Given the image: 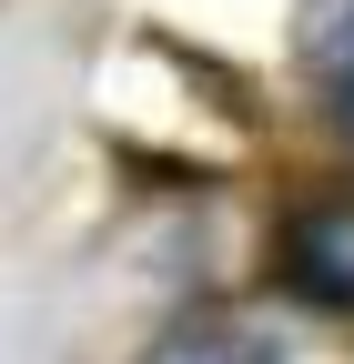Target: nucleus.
Returning a JSON list of instances; mask_svg holds the SVG:
<instances>
[{
    "mask_svg": "<svg viewBox=\"0 0 354 364\" xmlns=\"http://www.w3.org/2000/svg\"><path fill=\"white\" fill-rule=\"evenodd\" d=\"M142 364H274V344L253 324H233V314H193V324H172Z\"/></svg>",
    "mask_w": 354,
    "mask_h": 364,
    "instance_id": "obj_2",
    "label": "nucleus"
},
{
    "mask_svg": "<svg viewBox=\"0 0 354 364\" xmlns=\"http://www.w3.org/2000/svg\"><path fill=\"white\" fill-rule=\"evenodd\" d=\"M334 122H344V132H354V61H344V71H334Z\"/></svg>",
    "mask_w": 354,
    "mask_h": 364,
    "instance_id": "obj_3",
    "label": "nucleus"
},
{
    "mask_svg": "<svg viewBox=\"0 0 354 364\" xmlns=\"http://www.w3.org/2000/svg\"><path fill=\"white\" fill-rule=\"evenodd\" d=\"M284 263H294V294L314 304H354V203H324L284 233Z\"/></svg>",
    "mask_w": 354,
    "mask_h": 364,
    "instance_id": "obj_1",
    "label": "nucleus"
}]
</instances>
